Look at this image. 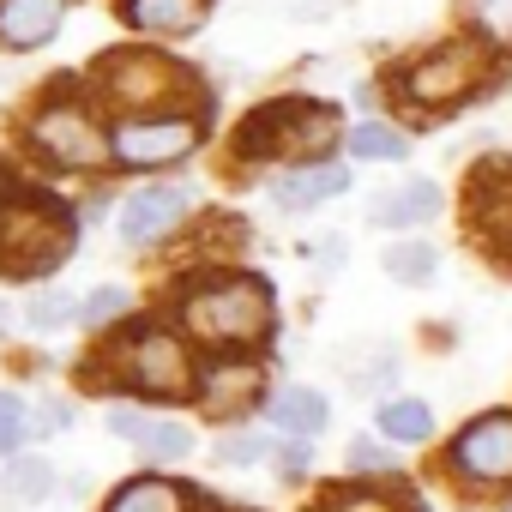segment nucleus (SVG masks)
I'll return each instance as SVG.
<instances>
[{
  "mask_svg": "<svg viewBox=\"0 0 512 512\" xmlns=\"http://www.w3.org/2000/svg\"><path fill=\"white\" fill-rule=\"evenodd\" d=\"M109 434L133 440V446H139L145 458H157V464H175V458H187V452H193V428H181V422H169V416L127 410V404H115V410H109Z\"/></svg>",
  "mask_w": 512,
  "mask_h": 512,
  "instance_id": "nucleus-13",
  "label": "nucleus"
},
{
  "mask_svg": "<svg viewBox=\"0 0 512 512\" xmlns=\"http://www.w3.org/2000/svg\"><path fill=\"white\" fill-rule=\"evenodd\" d=\"M79 320V302L67 296V290H43L37 302H25V326L31 332H61V326H73Z\"/></svg>",
  "mask_w": 512,
  "mask_h": 512,
  "instance_id": "nucleus-24",
  "label": "nucleus"
},
{
  "mask_svg": "<svg viewBox=\"0 0 512 512\" xmlns=\"http://www.w3.org/2000/svg\"><path fill=\"white\" fill-rule=\"evenodd\" d=\"M278 470H284V476H302V470H308V446H284V452H278Z\"/></svg>",
  "mask_w": 512,
  "mask_h": 512,
  "instance_id": "nucleus-30",
  "label": "nucleus"
},
{
  "mask_svg": "<svg viewBox=\"0 0 512 512\" xmlns=\"http://www.w3.org/2000/svg\"><path fill=\"white\" fill-rule=\"evenodd\" d=\"M380 434L386 440H398V446H422L428 434H434V410L422 404V398H392V404H380Z\"/></svg>",
  "mask_w": 512,
  "mask_h": 512,
  "instance_id": "nucleus-20",
  "label": "nucleus"
},
{
  "mask_svg": "<svg viewBox=\"0 0 512 512\" xmlns=\"http://www.w3.org/2000/svg\"><path fill=\"white\" fill-rule=\"evenodd\" d=\"M344 187H350V175H344L338 163L314 157V163H296V169H284V175L272 181V199H278L284 211H308V205H326V199H338Z\"/></svg>",
  "mask_w": 512,
  "mask_h": 512,
  "instance_id": "nucleus-14",
  "label": "nucleus"
},
{
  "mask_svg": "<svg viewBox=\"0 0 512 512\" xmlns=\"http://www.w3.org/2000/svg\"><path fill=\"white\" fill-rule=\"evenodd\" d=\"M115 362H121V380L133 392H145V398H193L199 368H193L187 344L169 326H133L121 338V356Z\"/></svg>",
  "mask_w": 512,
  "mask_h": 512,
  "instance_id": "nucleus-6",
  "label": "nucleus"
},
{
  "mask_svg": "<svg viewBox=\"0 0 512 512\" xmlns=\"http://www.w3.org/2000/svg\"><path fill=\"white\" fill-rule=\"evenodd\" d=\"M97 97L121 115H163L169 103H181L193 91V73L151 55V49H115L97 61Z\"/></svg>",
  "mask_w": 512,
  "mask_h": 512,
  "instance_id": "nucleus-4",
  "label": "nucleus"
},
{
  "mask_svg": "<svg viewBox=\"0 0 512 512\" xmlns=\"http://www.w3.org/2000/svg\"><path fill=\"white\" fill-rule=\"evenodd\" d=\"M338 145V109L326 103H302V97H278L266 109H253L235 133V151L241 157H296V163H314Z\"/></svg>",
  "mask_w": 512,
  "mask_h": 512,
  "instance_id": "nucleus-3",
  "label": "nucleus"
},
{
  "mask_svg": "<svg viewBox=\"0 0 512 512\" xmlns=\"http://www.w3.org/2000/svg\"><path fill=\"white\" fill-rule=\"evenodd\" d=\"M37 428H43V434H61V428H67V404H61V398H55V404H43Z\"/></svg>",
  "mask_w": 512,
  "mask_h": 512,
  "instance_id": "nucleus-29",
  "label": "nucleus"
},
{
  "mask_svg": "<svg viewBox=\"0 0 512 512\" xmlns=\"http://www.w3.org/2000/svg\"><path fill=\"white\" fill-rule=\"evenodd\" d=\"M211 0H121V19L145 37H193Z\"/></svg>",
  "mask_w": 512,
  "mask_h": 512,
  "instance_id": "nucleus-15",
  "label": "nucleus"
},
{
  "mask_svg": "<svg viewBox=\"0 0 512 512\" xmlns=\"http://www.w3.org/2000/svg\"><path fill=\"white\" fill-rule=\"evenodd\" d=\"M187 211H193V187H145V193H133V199L121 205L115 229H121V241L151 247V241L175 235Z\"/></svg>",
  "mask_w": 512,
  "mask_h": 512,
  "instance_id": "nucleus-11",
  "label": "nucleus"
},
{
  "mask_svg": "<svg viewBox=\"0 0 512 512\" xmlns=\"http://www.w3.org/2000/svg\"><path fill=\"white\" fill-rule=\"evenodd\" d=\"M31 151L55 169H97L109 163V139L97 127V115L79 97H49L31 115Z\"/></svg>",
  "mask_w": 512,
  "mask_h": 512,
  "instance_id": "nucleus-7",
  "label": "nucleus"
},
{
  "mask_svg": "<svg viewBox=\"0 0 512 512\" xmlns=\"http://www.w3.org/2000/svg\"><path fill=\"white\" fill-rule=\"evenodd\" d=\"M79 247V217L55 193H0V278L37 284L67 266V253Z\"/></svg>",
  "mask_w": 512,
  "mask_h": 512,
  "instance_id": "nucleus-1",
  "label": "nucleus"
},
{
  "mask_svg": "<svg viewBox=\"0 0 512 512\" xmlns=\"http://www.w3.org/2000/svg\"><path fill=\"white\" fill-rule=\"evenodd\" d=\"M386 272H392L398 284H428V278L440 272V253H434L428 241H398V247H386Z\"/></svg>",
  "mask_w": 512,
  "mask_h": 512,
  "instance_id": "nucleus-22",
  "label": "nucleus"
},
{
  "mask_svg": "<svg viewBox=\"0 0 512 512\" xmlns=\"http://www.w3.org/2000/svg\"><path fill=\"white\" fill-rule=\"evenodd\" d=\"M115 314H127V290H121V284H103L97 296L79 302V320H91V326H109Z\"/></svg>",
  "mask_w": 512,
  "mask_h": 512,
  "instance_id": "nucleus-26",
  "label": "nucleus"
},
{
  "mask_svg": "<svg viewBox=\"0 0 512 512\" xmlns=\"http://www.w3.org/2000/svg\"><path fill=\"white\" fill-rule=\"evenodd\" d=\"M326 512H386V494H374V488H332Z\"/></svg>",
  "mask_w": 512,
  "mask_h": 512,
  "instance_id": "nucleus-27",
  "label": "nucleus"
},
{
  "mask_svg": "<svg viewBox=\"0 0 512 512\" xmlns=\"http://www.w3.org/2000/svg\"><path fill=\"white\" fill-rule=\"evenodd\" d=\"M0 488H7L13 500H43L55 488V470H49V458H13L7 476H0Z\"/></svg>",
  "mask_w": 512,
  "mask_h": 512,
  "instance_id": "nucleus-23",
  "label": "nucleus"
},
{
  "mask_svg": "<svg viewBox=\"0 0 512 512\" xmlns=\"http://www.w3.org/2000/svg\"><path fill=\"white\" fill-rule=\"evenodd\" d=\"M187 506H193V494L169 476H127L103 500V512H187Z\"/></svg>",
  "mask_w": 512,
  "mask_h": 512,
  "instance_id": "nucleus-18",
  "label": "nucleus"
},
{
  "mask_svg": "<svg viewBox=\"0 0 512 512\" xmlns=\"http://www.w3.org/2000/svg\"><path fill=\"white\" fill-rule=\"evenodd\" d=\"M181 326L211 350H253L272 332V290L253 272H211L181 290Z\"/></svg>",
  "mask_w": 512,
  "mask_h": 512,
  "instance_id": "nucleus-2",
  "label": "nucleus"
},
{
  "mask_svg": "<svg viewBox=\"0 0 512 512\" xmlns=\"http://www.w3.org/2000/svg\"><path fill=\"white\" fill-rule=\"evenodd\" d=\"M482 73H488V37H452L434 55H422L416 67H404L398 97L410 109H452L482 85Z\"/></svg>",
  "mask_w": 512,
  "mask_h": 512,
  "instance_id": "nucleus-5",
  "label": "nucleus"
},
{
  "mask_svg": "<svg viewBox=\"0 0 512 512\" xmlns=\"http://www.w3.org/2000/svg\"><path fill=\"white\" fill-rule=\"evenodd\" d=\"M253 392H260V368H241V362H223L211 368L205 380H193V398L211 410V416H241L253 404Z\"/></svg>",
  "mask_w": 512,
  "mask_h": 512,
  "instance_id": "nucleus-16",
  "label": "nucleus"
},
{
  "mask_svg": "<svg viewBox=\"0 0 512 512\" xmlns=\"http://www.w3.org/2000/svg\"><path fill=\"white\" fill-rule=\"evenodd\" d=\"M199 139H205V127L193 115H175V109H163V115H127L109 133V157L121 169H169V163L193 157Z\"/></svg>",
  "mask_w": 512,
  "mask_h": 512,
  "instance_id": "nucleus-8",
  "label": "nucleus"
},
{
  "mask_svg": "<svg viewBox=\"0 0 512 512\" xmlns=\"http://www.w3.org/2000/svg\"><path fill=\"white\" fill-rule=\"evenodd\" d=\"M266 416H272V428H278V434H290V440H314V434L326 428L332 404H326L314 386H284V392H272Z\"/></svg>",
  "mask_w": 512,
  "mask_h": 512,
  "instance_id": "nucleus-17",
  "label": "nucleus"
},
{
  "mask_svg": "<svg viewBox=\"0 0 512 512\" xmlns=\"http://www.w3.org/2000/svg\"><path fill=\"white\" fill-rule=\"evenodd\" d=\"M350 151L362 163H404L410 157V139L398 127H386V121H362V127H350Z\"/></svg>",
  "mask_w": 512,
  "mask_h": 512,
  "instance_id": "nucleus-21",
  "label": "nucleus"
},
{
  "mask_svg": "<svg viewBox=\"0 0 512 512\" xmlns=\"http://www.w3.org/2000/svg\"><path fill=\"white\" fill-rule=\"evenodd\" d=\"M350 464H356V470H380L386 458H380V446H368V440H356V446H350Z\"/></svg>",
  "mask_w": 512,
  "mask_h": 512,
  "instance_id": "nucleus-31",
  "label": "nucleus"
},
{
  "mask_svg": "<svg viewBox=\"0 0 512 512\" xmlns=\"http://www.w3.org/2000/svg\"><path fill=\"white\" fill-rule=\"evenodd\" d=\"M67 7H73V0H0V49H7V55L49 49L61 37Z\"/></svg>",
  "mask_w": 512,
  "mask_h": 512,
  "instance_id": "nucleus-12",
  "label": "nucleus"
},
{
  "mask_svg": "<svg viewBox=\"0 0 512 512\" xmlns=\"http://www.w3.org/2000/svg\"><path fill=\"white\" fill-rule=\"evenodd\" d=\"M464 217H470V235L488 260L512 266V163H488L470 175Z\"/></svg>",
  "mask_w": 512,
  "mask_h": 512,
  "instance_id": "nucleus-9",
  "label": "nucleus"
},
{
  "mask_svg": "<svg viewBox=\"0 0 512 512\" xmlns=\"http://www.w3.org/2000/svg\"><path fill=\"white\" fill-rule=\"evenodd\" d=\"M260 458H266V440H260V434H229V440L217 446V464H235V470H241V464H260Z\"/></svg>",
  "mask_w": 512,
  "mask_h": 512,
  "instance_id": "nucleus-28",
  "label": "nucleus"
},
{
  "mask_svg": "<svg viewBox=\"0 0 512 512\" xmlns=\"http://www.w3.org/2000/svg\"><path fill=\"white\" fill-rule=\"evenodd\" d=\"M434 211H440V187H434V181H422V175H410L404 187H392V193H380V199L368 205V217H374V223H392V229L428 223Z\"/></svg>",
  "mask_w": 512,
  "mask_h": 512,
  "instance_id": "nucleus-19",
  "label": "nucleus"
},
{
  "mask_svg": "<svg viewBox=\"0 0 512 512\" xmlns=\"http://www.w3.org/2000/svg\"><path fill=\"white\" fill-rule=\"evenodd\" d=\"M31 434V416H25V398L19 392H0V452H19Z\"/></svg>",
  "mask_w": 512,
  "mask_h": 512,
  "instance_id": "nucleus-25",
  "label": "nucleus"
},
{
  "mask_svg": "<svg viewBox=\"0 0 512 512\" xmlns=\"http://www.w3.org/2000/svg\"><path fill=\"white\" fill-rule=\"evenodd\" d=\"M452 470H458L464 482L506 488V482H512V416H506V410L476 416V422L452 440Z\"/></svg>",
  "mask_w": 512,
  "mask_h": 512,
  "instance_id": "nucleus-10",
  "label": "nucleus"
}]
</instances>
